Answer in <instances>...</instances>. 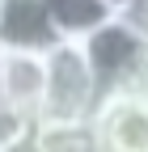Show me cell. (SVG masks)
I'll return each instance as SVG.
<instances>
[{
	"mask_svg": "<svg viewBox=\"0 0 148 152\" xmlns=\"http://www.w3.org/2000/svg\"><path fill=\"white\" fill-rule=\"evenodd\" d=\"M89 127L97 152H148V102L136 93L106 97Z\"/></svg>",
	"mask_w": 148,
	"mask_h": 152,
	"instance_id": "obj_3",
	"label": "cell"
},
{
	"mask_svg": "<svg viewBox=\"0 0 148 152\" xmlns=\"http://www.w3.org/2000/svg\"><path fill=\"white\" fill-rule=\"evenodd\" d=\"M13 106H9V97H4V80H0V114H9Z\"/></svg>",
	"mask_w": 148,
	"mask_h": 152,
	"instance_id": "obj_11",
	"label": "cell"
},
{
	"mask_svg": "<svg viewBox=\"0 0 148 152\" xmlns=\"http://www.w3.org/2000/svg\"><path fill=\"white\" fill-rule=\"evenodd\" d=\"M106 4H110V9H114V13H119L123 4H131V0H106Z\"/></svg>",
	"mask_w": 148,
	"mask_h": 152,
	"instance_id": "obj_12",
	"label": "cell"
},
{
	"mask_svg": "<svg viewBox=\"0 0 148 152\" xmlns=\"http://www.w3.org/2000/svg\"><path fill=\"white\" fill-rule=\"evenodd\" d=\"M0 152H47V148H42V140H38V127H34L30 135H21V140H13V144H4Z\"/></svg>",
	"mask_w": 148,
	"mask_h": 152,
	"instance_id": "obj_9",
	"label": "cell"
},
{
	"mask_svg": "<svg viewBox=\"0 0 148 152\" xmlns=\"http://www.w3.org/2000/svg\"><path fill=\"white\" fill-rule=\"evenodd\" d=\"M81 47H85L89 68H93V76H97L102 102L106 97H119V93H136L140 76L148 68V42H140L119 17L110 26H102L97 34H89Z\"/></svg>",
	"mask_w": 148,
	"mask_h": 152,
	"instance_id": "obj_2",
	"label": "cell"
},
{
	"mask_svg": "<svg viewBox=\"0 0 148 152\" xmlns=\"http://www.w3.org/2000/svg\"><path fill=\"white\" fill-rule=\"evenodd\" d=\"M47 13L64 42H85L89 34H97L102 26H110L119 17L106 0H47Z\"/></svg>",
	"mask_w": 148,
	"mask_h": 152,
	"instance_id": "obj_6",
	"label": "cell"
},
{
	"mask_svg": "<svg viewBox=\"0 0 148 152\" xmlns=\"http://www.w3.org/2000/svg\"><path fill=\"white\" fill-rule=\"evenodd\" d=\"M136 97H144V102H148V68H144V76H140V85H136Z\"/></svg>",
	"mask_w": 148,
	"mask_h": 152,
	"instance_id": "obj_10",
	"label": "cell"
},
{
	"mask_svg": "<svg viewBox=\"0 0 148 152\" xmlns=\"http://www.w3.org/2000/svg\"><path fill=\"white\" fill-rule=\"evenodd\" d=\"M0 80H4V97L17 114H26L30 123H38L42 93H47V55H4L0 51Z\"/></svg>",
	"mask_w": 148,
	"mask_h": 152,
	"instance_id": "obj_5",
	"label": "cell"
},
{
	"mask_svg": "<svg viewBox=\"0 0 148 152\" xmlns=\"http://www.w3.org/2000/svg\"><path fill=\"white\" fill-rule=\"evenodd\" d=\"M102 106L97 76L89 68V55L81 42H59L47 51V93L38 110L42 123H93V114Z\"/></svg>",
	"mask_w": 148,
	"mask_h": 152,
	"instance_id": "obj_1",
	"label": "cell"
},
{
	"mask_svg": "<svg viewBox=\"0 0 148 152\" xmlns=\"http://www.w3.org/2000/svg\"><path fill=\"white\" fill-rule=\"evenodd\" d=\"M38 140L47 152H97V140H93L89 123H42Z\"/></svg>",
	"mask_w": 148,
	"mask_h": 152,
	"instance_id": "obj_7",
	"label": "cell"
},
{
	"mask_svg": "<svg viewBox=\"0 0 148 152\" xmlns=\"http://www.w3.org/2000/svg\"><path fill=\"white\" fill-rule=\"evenodd\" d=\"M119 21L131 30L140 42H148V0H131V4L119 9Z\"/></svg>",
	"mask_w": 148,
	"mask_h": 152,
	"instance_id": "obj_8",
	"label": "cell"
},
{
	"mask_svg": "<svg viewBox=\"0 0 148 152\" xmlns=\"http://www.w3.org/2000/svg\"><path fill=\"white\" fill-rule=\"evenodd\" d=\"M64 38L55 34L47 0H0V51L4 55H47Z\"/></svg>",
	"mask_w": 148,
	"mask_h": 152,
	"instance_id": "obj_4",
	"label": "cell"
}]
</instances>
